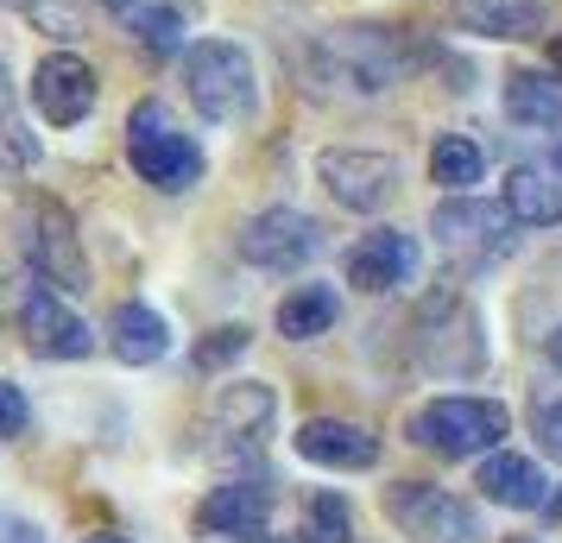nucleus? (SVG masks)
Masks as SVG:
<instances>
[{
	"label": "nucleus",
	"instance_id": "nucleus-2",
	"mask_svg": "<svg viewBox=\"0 0 562 543\" xmlns=\"http://www.w3.org/2000/svg\"><path fill=\"white\" fill-rule=\"evenodd\" d=\"M323 64L335 82H348L355 95H380L392 82H405L424 64V45L398 26H341L323 38Z\"/></svg>",
	"mask_w": 562,
	"mask_h": 543
},
{
	"label": "nucleus",
	"instance_id": "nucleus-1",
	"mask_svg": "<svg viewBox=\"0 0 562 543\" xmlns=\"http://www.w3.org/2000/svg\"><path fill=\"white\" fill-rule=\"evenodd\" d=\"M506 430H512L506 405L499 398H468V392H442V398L411 411V442L442 455V462L493 455V449H506Z\"/></svg>",
	"mask_w": 562,
	"mask_h": 543
},
{
	"label": "nucleus",
	"instance_id": "nucleus-7",
	"mask_svg": "<svg viewBox=\"0 0 562 543\" xmlns=\"http://www.w3.org/2000/svg\"><path fill=\"white\" fill-rule=\"evenodd\" d=\"M512 222L499 203H481V196H442L430 208V234L436 247L456 259V265H493V259L512 253Z\"/></svg>",
	"mask_w": 562,
	"mask_h": 543
},
{
	"label": "nucleus",
	"instance_id": "nucleus-30",
	"mask_svg": "<svg viewBox=\"0 0 562 543\" xmlns=\"http://www.w3.org/2000/svg\"><path fill=\"white\" fill-rule=\"evenodd\" d=\"M20 304H26V285H20V279H13V272L0 265V316H7V310H20Z\"/></svg>",
	"mask_w": 562,
	"mask_h": 543
},
{
	"label": "nucleus",
	"instance_id": "nucleus-10",
	"mask_svg": "<svg viewBox=\"0 0 562 543\" xmlns=\"http://www.w3.org/2000/svg\"><path fill=\"white\" fill-rule=\"evenodd\" d=\"M26 247H32V265L52 291H89V259H82V240H77V222L64 215V203H32V222H26Z\"/></svg>",
	"mask_w": 562,
	"mask_h": 543
},
{
	"label": "nucleus",
	"instance_id": "nucleus-6",
	"mask_svg": "<svg viewBox=\"0 0 562 543\" xmlns=\"http://www.w3.org/2000/svg\"><path fill=\"white\" fill-rule=\"evenodd\" d=\"M385 518L405 531L411 543H481V512L456 499V493L430 487V480H398L385 487Z\"/></svg>",
	"mask_w": 562,
	"mask_h": 543
},
{
	"label": "nucleus",
	"instance_id": "nucleus-13",
	"mask_svg": "<svg viewBox=\"0 0 562 543\" xmlns=\"http://www.w3.org/2000/svg\"><path fill=\"white\" fill-rule=\"evenodd\" d=\"M32 108L45 127H77L82 114L95 108V70L77 52H57L32 70Z\"/></svg>",
	"mask_w": 562,
	"mask_h": 543
},
{
	"label": "nucleus",
	"instance_id": "nucleus-19",
	"mask_svg": "<svg viewBox=\"0 0 562 543\" xmlns=\"http://www.w3.org/2000/svg\"><path fill=\"white\" fill-rule=\"evenodd\" d=\"M506 215L518 228H557L562 222V178L537 171V165L506 171Z\"/></svg>",
	"mask_w": 562,
	"mask_h": 543
},
{
	"label": "nucleus",
	"instance_id": "nucleus-36",
	"mask_svg": "<svg viewBox=\"0 0 562 543\" xmlns=\"http://www.w3.org/2000/svg\"><path fill=\"white\" fill-rule=\"evenodd\" d=\"M102 7H133V0H102Z\"/></svg>",
	"mask_w": 562,
	"mask_h": 543
},
{
	"label": "nucleus",
	"instance_id": "nucleus-22",
	"mask_svg": "<svg viewBox=\"0 0 562 543\" xmlns=\"http://www.w3.org/2000/svg\"><path fill=\"white\" fill-rule=\"evenodd\" d=\"M506 114L518 127H562V82H550L543 70H512Z\"/></svg>",
	"mask_w": 562,
	"mask_h": 543
},
{
	"label": "nucleus",
	"instance_id": "nucleus-31",
	"mask_svg": "<svg viewBox=\"0 0 562 543\" xmlns=\"http://www.w3.org/2000/svg\"><path fill=\"white\" fill-rule=\"evenodd\" d=\"M543 518H550V524H557V531H562V487L550 493V499H543Z\"/></svg>",
	"mask_w": 562,
	"mask_h": 543
},
{
	"label": "nucleus",
	"instance_id": "nucleus-27",
	"mask_svg": "<svg viewBox=\"0 0 562 543\" xmlns=\"http://www.w3.org/2000/svg\"><path fill=\"white\" fill-rule=\"evenodd\" d=\"M26 423H32V405H26V392L13 386V380H0V442L26 437Z\"/></svg>",
	"mask_w": 562,
	"mask_h": 543
},
{
	"label": "nucleus",
	"instance_id": "nucleus-5",
	"mask_svg": "<svg viewBox=\"0 0 562 543\" xmlns=\"http://www.w3.org/2000/svg\"><path fill=\"white\" fill-rule=\"evenodd\" d=\"M127 158H133V171L153 183V190H190V183L203 178V152H196V139L171 127L158 102H139L127 114Z\"/></svg>",
	"mask_w": 562,
	"mask_h": 543
},
{
	"label": "nucleus",
	"instance_id": "nucleus-32",
	"mask_svg": "<svg viewBox=\"0 0 562 543\" xmlns=\"http://www.w3.org/2000/svg\"><path fill=\"white\" fill-rule=\"evenodd\" d=\"M550 70L562 77V32H557V45H550Z\"/></svg>",
	"mask_w": 562,
	"mask_h": 543
},
{
	"label": "nucleus",
	"instance_id": "nucleus-17",
	"mask_svg": "<svg viewBox=\"0 0 562 543\" xmlns=\"http://www.w3.org/2000/svg\"><path fill=\"white\" fill-rule=\"evenodd\" d=\"M474 487L493 499V506H512V512H543V499H550V480L537 474V462L531 455H518V449H493L481 462V480Z\"/></svg>",
	"mask_w": 562,
	"mask_h": 543
},
{
	"label": "nucleus",
	"instance_id": "nucleus-12",
	"mask_svg": "<svg viewBox=\"0 0 562 543\" xmlns=\"http://www.w3.org/2000/svg\"><path fill=\"white\" fill-rule=\"evenodd\" d=\"M341 279H348L355 291H367V297L411 285V279H417V240H411L405 228L360 234L355 247H348V259H341Z\"/></svg>",
	"mask_w": 562,
	"mask_h": 543
},
{
	"label": "nucleus",
	"instance_id": "nucleus-16",
	"mask_svg": "<svg viewBox=\"0 0 562 543\" xmlns=\"http://www.w3.org/2000/svg\"><path fill=\"white\" fill-rule=\"evenodd\" d=\"M266 518H272V487L266 480H222L196 506V524L215 531V538H266Z\"/></svg>",
	"mask_w": 562,
	"mask_h": 543
},
{
	"label": "nucleus",
	"instance_id": "nucleus-3",
	"mask_svg": "<svg viewBox=\"0 0 562 543\" xmlns=\"http://www.w3.org/2000/svg\"><path fill=\"white\" fill-rule=\"evenodd\" d=\"M183 89L203 121H240L254 114L259 89H254V57L228 45V38H196L183 52Z\"/></svg>",
	"mask_w": 562,
	"mask_h": 543
},
{
	"label": "nucleus",
	"instance_id": "nucleus-8",
	"mask_svg": "<svg viewBox=\"0 0 562 543\" xmlns=\"http://www.w3.org/2000/svg\"><path fill=\"white\" fill-rule=\"evenodd\" d=\"M316 178L329 190L341 208H355V215H380L392 196H398V158L392 152H367V146H329V152H316Z\"/></svg>",
	"mask_w": 562,
	"mask_h": 543
},
{
	"label": "nucleus",
	"instance_id": "nucleus-25",
	"mask_svg": "<svg viewBox=\"0 0 562 543\" xmlns=\"http://www.w3.org/2000/svg\"><path fill=\"white\" fill-rule=\"evenodd\" d=\"M247 341H254V329H247V323H222V329H209V336L196 341V373H222L228 361H240V354H247Z\"/></svg>",
	"mask_w": 562,
	"mask_h": 543
},
{
	"label": "nucleus",
	"instance_id": "nucleus-34",
	"mask_svg": "<svg viewBox=\"0 0 562 543\" xmlns=\"http://www.w3.org/2000/svg\"><path fill=\"white\" fill-rule=\"evenodd\" d=\"M0 114H13V108H7V70H0Z\"/></svg>",
	"mask_w": 562,
	"mask_h": 543
},
{
	"label": "nucleus",
	"instance_id": "nucleus-18",
	"mask_svg": "<svg viewBox=\"0 0 562 543\" xmlns=\"http://www.w3.org/2000/svg\"><path fill=\"white\" fill-rule=\"evenodd\" d=\"M108 348L121 366H153L171 354V323L153 310V304H121L108 316Z\"/></svg>",
	"mask_w": 562,
	"mask_h": 543
},
{
	"label": "nucleus",
	"instance_id": "nucleus-14",
	"mask_svg": "<svg viewBox=\"0 0 562 543\" xmlns=\"http://www.w3.org/2000/svg\"><path fill=\"white\" fill-rule=\"evenodd\" d=\"M297 455L316 467H335V474H367L380 467V437L367 423H348V417H310L297 423Z\"/></svg>",
	"mask_w": 562,
	"mask_h": 543
},
{
	"label": "nucleus",
	"instance_id": "nucleus-29",
	"mask_svg": "<svg viewBox=\"0 0 562 543\" xmlns=\"http://www.w3.org/2000/svg\"><path fill=\"white\" fill-rule=\"evenodd\" d=\"M0 543H45V538H38V524H26V518H7V512H0Z\"/></svg>",
	"mask_w": 562,
	"mask_h": 543
},
{
	"label": "nucleus",
	"instance_id": "nucleus-15",
	"mask_svg": "<svg viewBox=\"0 0 562 543\" xmlns=\"http://www.w3.org/2000/svg\"><path fill=\"white\" fill-rule=\"evenodd\" d=\"M272 417H279V398L272 386H259V380H240L215 398V449L222 455H259L266 437H272Z\"/></svg>",
	"mask_w": 562,
	"mask_h": 543
},
{
	"label": "nucleus",
	"instance_id": "nucleus-11",
	"mask_svg": "<svg viewBox=\"0 0 562 543\" xmlns=\"http://www.w3.org/2000/svg\"><path fill=\"white\" fill-rule=\"evenodd\" d=\"M20 329H26V348L32 354H45V361H82L89 348H95V329L82 323L64 297H57L45 279L26 285V304H20Z\"/></svg>",
	"mask_w": 562,
	"mask_h": 543
},
{
	"label": "nucleus",
	"instance_id": "nucleus-28",
	"mask_svg": "<svg viewBox=\"0 0 562 543\" xmlns=\"http://www.w3.org/2000/svg\"><path fill=\"white\" fill-rule=\"evenodd\" d=\"M537 442L550 462H562V398H537Z\"/></svg>",
	"mask_w": 562,
	"mask_h": 543
},
{
	"label": "nucleus",
	"instance_id": "nucleus-23",
	"mask_svg": "<svg viewBox=\"0 0 562 543\" xmlns=\"http://www.w3.org/2000/svg\"><path fill=\"white\" fill-rule=\"evenodd\" d=\"M481 171H486V158H481V146L474 139H461V133H442L430 146V178L449 190V196H461L468 183H481Z\"/></svg>",
	"mask_w": 562,
	"mask_h": 543
},
{
	"label": "nucleus",
	"instance_id": "nucleus-26",
	"mask_svg": "<svg viewBox=\"0 0 562 543\" xmlns=\"http://www.w3.org/2000/svg\"><path fill=\"white\" fill-rule=\"evenodd\" d=\"M355 538V512L341 493H316L310 499V543H348Z\"/></svg>",
	"mask_w": 562,
	"mask_h": 543
},
{
	"label": "nucleus",
	"instance_id": "nucleus-20",
	"mask_svg": "<svg viewBox=\"0 0 562 543\" xmlns=\"http://www.w3.org/2000/svg\"><path fill=\"white\" fill-rule=\"evenodd\" d=\"M461 26L481 38H543V7L537 0H461Z\"/></svg>",
	"mask_w": 562,
	"mask_h": 543
},
{
	"label": "nucleus",
	"instance_id": "nucleus-21",
	"mask_svg": "<svg viewBox=\"0 0 562 543\" xmlns=\"http://www.w3.org/2000/svg\"><path fill=\"white\" fill-rule=\"evenodd\" d=\"M335 316H341V297L329 285H297L279 297V336L284 341H316L335 329Z\"/></svg>",
	"mask_w": 562,
	"mask_h": 543
},
{
	"label": "nucleus",
	"instance_id": "nucleus-35",
	"mask_svg": "<svg viewBox=\"0 0 562 543\" xmlns=\"http://www.w3.org/2000/svg\"><path fill=\"white\" fill-rule=\"evenodd\" d=\"M89 543H127V538H89Z\"/></svg>",
	"mask_w": 562,
	"mask_h": 543
},
{
	"label": "nucleus",
	"instance_id": "nucleus-38",
	"mask_svg": "<svg viewBox=\"0 0 562 543\" xmlns=\"http://www.w3.org/2000/svg\"><path fill=\"white\" fill-rule=\"evenodd\" d=\"M557 165H562V146H557Z\"/></svg>",
	"mask_w": 562,
	"mask_h": 543
},
{
	"label": "nucleus",
	"instance_id": "nucleus-37",
	"mask_svg": "<svg viewBox=\"0 0 562 543\" xmlns=\"http://www.w3.org/2000/svg\"><path fill=\"white\" fill-rule=\"evenodd\" d=\"M506 543H537V538H506Z\"/></svg>",
	"mask_w": 562,
	"mask_h": 543
},
{
	"label": "nucleus",
	"instance_id": "nucleus-9",
	"mask_svg": "<svg viewBox=\"0 0 562 543\" xmlns=\"http://www.w3.org/2000/svg\"><path fill=\"white\" fill-rule=\"evenodd\" d=\"M316 247H323V228L304 208H259L240 228V259L259 265V272H297V265L316 259Z\"/></svg>",
	"mask_w": 562,
	"mask_h": 543
},
{
	"label": "nucleus",
	"instance_id": "nucleus-33",
	"mask_svg": "<svg viewBox=\"0 0 562 543\" xmlns=\"http://www.w3.org/2000/svg\"><path fill=\"white\" fill-rule=\"evenodd\" d=\"M550 361L562 366V329H557V336H550Z\"/></svg>",
	"mask_w": 562,
	"mask_h": 543
},
{
	"label": "nucleus",
	"instance_id": "nucleus-24",
	"mask_svg": "<svg viewBox=\"0 0 562 543\" xmlns=\"http://www.w3.org/2000/svg\"><path fill=\"white\" fill-rule=\"evenodd\" d=\"M127 26H133V38H139L146 52H158V57L183 52V20L171 13V7H146V13H127Z\"/></svg>",
	"mask_w": 562,
	"mask_h": 543
},
{
	"label": "nucleus",
	"instance_id": "nucleus-4",
	"mask_svg": "<svg viewBox=\"0 0 562 543\" xmlns=\"http://www.w3.org/2000/svg\"><path fill=\"white\" fill-rule=\"evenodd\" d=\"M417 361L430 366V373H449V380H468V373H481V361H486L481 310H474L461 291H449V279H442V291L417 310Z\"/></svg>",
	"mask_w": 562,
	"mask_h": 543
}]
</instances>
